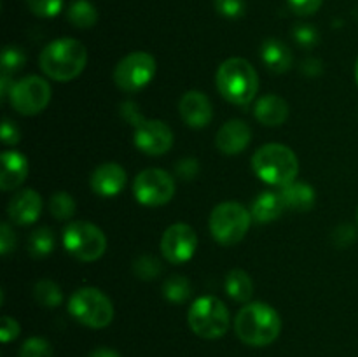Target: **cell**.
I'll return each mask as SVG.
<instances>
[{
    "mask_svg": "<svg viewBox=\"0 0 358 357\" xmlns=\"http://www.w3.org/2000/svg\"><path fill=\"white\" fill-rule=\"evenodd\" d=\"M336 244H339L341 247H346L348 244H352L353 240H355V230H353L352 226H348V224H345V226H339L338 230H336Z\"/></svg>",
    "mask_w": 358,
    "mask_h": 357,
    "instance_id": "ab89813d",
    "label": "cell"
},
{
    "mask_svg": "<svg viewBox=\"0 0 358 357\" xmlns=\"http://www.w3.org/2000/svg\"><path fill=\"white\" fill-rule=\"evenodd\" d=\"M69 312L77 322L93 329L107 328L114 318V304L96 287H80L70 296Z\"/></svg>",
    "mask_w": 358,
    "mask_h": 357,
    "instance_id": "52a82bcc",
    "label": "cell"
},
{
    "mask_svg": "<svg viewBox=\"0 0 358 357\" xmlns=\"http://www.w3.org/2000/svg\"><path fill=\"white\" fill-rule=\"evenodd\" d=\"M199 172V163L198 160H192V158H185V160L178 161L177 163V175L184 181H191L198 175Z\"/></svg>",
    "mask_w": 358,
    "mask_h": 357,
    "instance_id": "74e56055",
    "label": "cell"
},
{
    "mask_svg": "<svg viewBox=\"0 0 358 357\" xmlns=\"http://www.w3.org/2000/svg\"><path fill=\"white\" fill-rule=\"evenodd\" d=\"M280 196H282L285 210H294V212H308L313 209L315 202H317L315 189L306 182L297 181L283 186Z\"/></svg>",
    "mask_w": 358,
    "mask_h": 357,
    "instance_id": "ffe728a7",
    "label": "cell"
},
{
    "mask_svg": "<svg viewBox=\"0 0 358 357\" xmlns=\"http://www.w3.org/2000/svg\"><path fill=\"white\" fill-rule=\"evenodd\" d=\"M133 195L143 206H161L173 198L175 181L161 168H147L136 175Z\"/></svg>",
    "mask_w": 358,
    "mask_h": 357,
    "instance_id": "30bf717a",
    "label": "cell"
},
{
    "mask_svg": "<svg viewBox=\"0 0 358 357\" xmlns=\"http://www.w3.org/2000/svg\"><path fill=\"white\" fill-rule=\"evenodd\" d=\"M49 210H51V216L58 220H66L76 214V200L66 191H58L51 196Z\"/></svg>",
    "mask_w": 358,
    "mask_h": 357,
    "instance_id": "83f0119b",
    "label": "cell"
},
{
    "mask_svg": "<svg viewBox=\"0 0 358 357\" xmlns=\"http://www.w3.org/2000/svg\"><path fill=\"white\" fill-rule=\"evenodd\" d=\"M236 336L250 346L271 345L282 332V318L268 303H247L234 318Z\"/></svg>",
    "mask_w": 358,
    "mask_h": 357,
    "instance_id": "6da1fadb",
    "label": "cell"
},
{
    "mask_svg": "<svg viewBox=\"0 0 358 357\" xmlns=\"http://www.w3.org/2000/svg\"><path fill=\"white\" fill-rule=\"evenodd\" d=\"M55 248V233L51 227L41 226L28 237V252L34 258H45Z\"/></svg>",
    "mask_w": 358,
    "mask_h": 357,
    "instance_id": "d4e9b609",
    "label": "cell"
},
{
    "mask_svg": "<svg viewBox=\"0 0 358 357\" xmlns=\"http://www.w3.org/2000/svg\"><path fill=\"white\" fill-rule=\"evenodd\" d=\"M324 0H289V7L297 16H311L322 7Z\"/></svg>",
    "mask_w": 358,
    "mask_h": 357,
    "instance_id": "e575fe53",
    "label": "cell"
},
{
    "mask_svg": "<svg viewBox=\"0 0 358 357\" xmlns=\"http://www.w3.org/2000/svg\"><path fill=\"white\" fill-rule=\"evenodd\" d=\"M20 357H52V346L45 338L31 336L21 345Z\"/></svg>",
    "mask_w": 358,
    "mask_h": 357,
    "instance_id": "f546056e",
    "label": "cell"
},
{
    "mask_svg": "<svg viewBox=\"0 0 358 357\" xmlns=\"http://www.w3.org/2000/svg\"><path fill=\"white\" fill-rule=\"evenodd\" d=\"M322 70H324L322 69V63L315 58L306 59V62L303 63V72L308 74V76H318Z\"/></svg>",
    "mask_w": 358,
    "mask_h": 357,
    "instance_id": "b9f144b4",
    "label": "cell"
},
{
    "mask_svg": "<svg viewBox=\"0 0 358 357\" xmlns=\"http://www.w3.org/2000/svg\"><path fill=\"white\" fill-rule=\"evenodd\" d=\"M164 300L171 303H184L191 296V282L182 275H171L163 284Z\"/></svg>",
    "mask_w": 358,
    "mask_h": 357,
    "instance_id": "4316f807",
    "label": "cell"
},
{
    "mask_svg": "<svg viewBox=\"0 0 358 357\" xmlns=\"http://www.w3.org/2000/svg\"><path fill=\"white\" fill-rule=\"evenodd\" d=\"M90 357H121L115 350L107 349V346H100V349H94L93 352L90 354Z\"/></svg>",
    "mask_w": 358,
    "mask_h": 357,
    "instance_id": "7bdbcfd3",
    "label": "cell"
},
{
    "mask_svg": "<svg viewBox=\"0 0 358 357\" xmlns=\"http://www.w3.org/2000/svg\"><path fill=\"white\" fill-rule=\"evenodd\" d=\"M14 247H16V234L10 230L9 224L3 223L0 226V252L3 255H7L9 252L14 251Z\"/></svg>",
    "mask_w": 358,
    "mask_h": 357,
    "instance_id": "8d00e7d4",
    "label": "cell"
},
{
    "mask_svg": "<svg viewBox=\"0 0 358 357\" xmlns=\"http://www.w3.org/2000/svg\"><path fill=\"white\" fill-rule=\"evenodd\" d=\"M252 212L238 202L219 203L210 214V233L220 245H236L247 234L252 224Z\"/></svg>",
    "mask_w": 358,
    "mask_h": 357,
    "instance_id": "5b68a950",
    "label": "cell"
},
{
    "mask_svg": "<svg viewBox=\"0 0 358 357\" xmlns=\"http://www.w3.org/2000/svg\"><path fill=\"white\" fill-rule=\"evenodd\" d=\"M262 63L275 74H285L292 66V51L285 42L271 37L261 46Z\"/></svg>",
    "mask_w": 358,
    "mask_h": 357,
    "instance_id": "44dd1931",
    "label": "cell"
},
{
    "mask_svg": "<svg viewBox=\"0 0 358 357\" xmlns=\"http://www.w3.org/2000/svg\"><path fill=\"white\" fill-rule=\"evenodd\" d=\"M20 336V324L16 322V318L13 317H2V324H0V338L3 343H9L13 340H16Z\"/></svg>",
    "mask_w": 358,
    "mask_h": 357,
    "instance_id": "d590c367",
    "label": "cell"
},
{
    "mask_svg": "<svg viewBox=\"0 0 358 357\" xmlns=\"http://www.w3.org/2000/svg\"><path fill=\"white\" fill-rule=\"evenodd\" d=\"M163 272V266H161L159 259L154 258V255H140L133 262V273L138 276L140 280H154L161 275Z\"/></svg>",
    "mask_w": 358,
    "mask_h": 357,
    "instance_id": "f1b7e54d",
    "label": "cell"
},
{
    "mask_svg": "<svg viewBox=\"0 0 358 357\" xmlns=\"http://www.w3.org/2000/svg\"><path fill=\"white\" fill-rule=\"evenodd\" d=\"M28 9L38 18H55L62 10L63 0H24Z\"/></svg>",
    "mask_w": 358,
    "mask_h": 357,
    "instance_id": "1f68e13d",
    "label": "cell"
},
{
    "mask_svg": "<svg viewBox=\"0 0 358 357\" xmlns=\"http://www.w3.org/2000/svg\"><path fill=\"white\" fill-rule=\"evenodd\" d=\"M63 245L66 252L83 262H93L103 255L107 238L103 231L87 220H73L63 231Z\"/></svg>",
    "mask_w": 358,
    "mask_h": 357,
    "instance_id": "ba28073f",
    "label": "cell"
},
{
    "mask_svg": "<svg viewBox=\"0 0 358 357\" xmlns=\"http://www.w3.org/2000/svg\"><path fill=\"white\" fill-rule=\"evenodd\" d=\"M226 290L234 301L248 303L254 293V282L245 270H231L226 276Z\"/></svg>",
    "mask_w": 358,
    "mask_h": 357,
    "instance_id": "603a6c76",
    "label": "cell"
},
{
    "mask_svg": "<svg viewBox=\"0 0 358 357\" xmlns=\"http://www.w3.org/2000/svg\"><path fill=\"white\" fill-rule=\"evenodd\" d=\"M255 119L266 126H280L289 118V104L278 94H264L254 107Z\"/></svg>",
    "mask_w": 358,
    "mask_h": 357,
    "instance_id": "d6986e66",
    "label": "cell"
},
{
    "mask_svg": "<svg viewBox=\"0 0 358 357\" xmlns=\"http://www.w3.org/2000/svg\"><path fill=\"white\" fill-rule=\"evenodd\" d=\"M283 210H285V205H283V200L280 196V192L262 191L254 200V203H252L250 212L255 223L266 224L278 219L283 214Z\"/></svg>",
    "mask_w": 358,
    "mask_h": 357,
    "instance_id": "7402d4cb",
    "label": "cell"
},
{
    "mask_svg": "<svg viewBox=\"0 0 358 357\" xmlns=\"http://www.w3.org/2000/svg\"><path fill=\"white\" fill-rule=\"evenodd\" d=\"M252 168L266 184L283 188L296 181L299 174V160L296 153L283 144H266L252 156Z\"/></svg>",
    "mask_w": 358,
    "mask_h": 357,
    "instance_id": "3957f363",
    "label": "cell"
},
{
    "mask_svg": "<svg viewBox=\"0 0 358 357\" xmlns=\"http://www.w3.org/2000/svg\"><path fill=\"white\" fill-rule=\"evenodd\" d=\"M28 175V160L17 150H6L2 154V175H0V189L13 191L20 188Z\"/></svg>",
    "mask_w": 358,
    "mask_h": 357,
    "instance_id": "ac0fdd59",
    "label": "cell"
},
{
    "mask_svg": "<svg viewBox=\"0 0 358 357\" xmlns=\"http://www.w3.org/2000/svg\"><path fill=\"white\" fill-rule=\"evenodd\" d=\"M355 77H357V83H358V58H357V65H355Z\"/></svg>",
    "mask_w": 358,
    "mask_h": 357,
    "instance_id": "ee69618b",
    "label": "cell"
},
{
    "mask_svg": "<svg viewBox=\"0 0 358 357\" xmlns=\"http://www.w3.org/2000/svg\"><path fill=\"white\" fill-rule=\"evenodd\" d=\"M86 46L70 37H62L49 42L42 49L41 58H38L42 72L58 83H66V80L79 77L86 66Z\"/></svg>",
    "mask_w": 358,
    "mask_h": 357,
    "instance_id": "7a4b0ae2",
    "label": "cell"
},
{
    "mask_svg": "<svg viewBox=\"0 0 358 357\" xmlns=\"http://www.w3.org/2000/svg\"><path fill=\"white\" fill-rule=\"evenodd\" d=\"M42 212V196L35 189H23L10 198L7 214L14 224L28 226L38 219Z\"/></svg>",
    "mask_w": 358,
    "mask_h": 357,
    "instance_id": "e0dca14e",
    "label": "cell"
},
{
    "mask_svg": "<svg viewBox=\"0 0 358 357\" xmlns=\"http://www.w3.org/2000/svg\"><path fill=\"white\" fill-rule=\"evenodd\" d=\"M198 247V237L194 230L184 223L171 224L161 238V252L164 259L173 265H182L194 255Z\"/></svg>",
    "mask_w": 358,
    "mask_h": 357,
    "instance_id": "4fadbf2b",
    "label": "cell"
},
{
    "mask_svg": "<svg viewBox=\"0 0 358 357\" xmlns=\"http://www.w3.org/2000/svg\"><path fill=\"white\" fill-rule=\"evenodd\" d=\"M51 100V86L38 76H28L16 80L9 93V104L23 115H35L44 111Z\"/></svg>",
    "mask_w": 358,
    "mask_h": 357,
    "instance_id": "8fae6325",
    "label": "cell"
},
{
    "mask_svg": "<svg viewBox=\"0 0 358 357\" xmlns=\"http://www.w3.org/2000/svg\"><path fill=\"white\" fill-rule=\"evenodd\" d=\"M250 126L245 121H241V119H231L226 125L220 126L219 132H217L215 146L220 153L234 156V154L243 153L248 147V144H250Z\"/></svg>",
    "mask_w": 358,
    "mask_h": 357,
    "instance_id": "9a60e30c",
    "label": "cell"
},
{
    "mask_svg": "<svg viewBox=\"0 0 358 357\" xmlns=\"http://www.w3.org/2000/svg\"><path fill=\"white\" fill-rule=\"evenodd\" d=\"M122 114H124V118L135 126L143 119L142 115L138 114V111H136V105L133 104V102H126V104H122Z\"/></svg>",
    "mask_w": 358,
    "mask_h": 357,
    "instance_id": "60d3db41",
    "label": "cell"
},
{
    "mask_svg": "<svg viewBox=\"0 0 358 357\" xmlns=\"http://www.w3.org/2000/svg\"><path fill=\"white\" fill-rule=\"evenodd\" d=\"M126 178H128V175H126L124 168L119 163L108 161V163L94 168V172L91 174L90 184L96 195L110 198V196H117L124 189Z\"/></svg>",
    "mask_w": 358,
    "mask_h": 357,
    "instance_id": "5bb4252c",
    "label": "cell"
},
{
    "mask_svg": "<svg viewBox=\"0 0 358 357\" xmlns=\"http://www.w3.org/2000/svg\"><path fill=\"white\" fill-rule=\"evenodd\" d=\"M156 74V59L145 51L129 52L115 65L114 83L126 93L143 90Z\"/></svg>",
    "mask_w": 358,
    "mask_h": 357,
    "instance_id": "9c48e42d",
    "label": "cell"
},
{
    "mask_svg": "<svg viewBox=\"0 0 358 357\" xmlns=\"http://www.w3.org/2000/svg\"><path fill=\"white\" fill-rule=\"evenodd\" d=\"M178 111H180L185 125L191 126V128H205L212 121L213 115L210 98L203 91L198 90L187 91L182 97L180 104H178Z\"/></svg>",
    "mask_w": 358,
    "mask_h": 357,
    "instance_id": "2e32d148",
    "label": "cell"
},
{
    "mask_svg": "<svg viewBox=\"0 0 358 357\" xmlns=\"http://www.w3.org/2000/svg\"><path fill=\"white\" fill-rule=\"evenodd\" d=\"M0 136H2V142L6 144V146H14V144L20 142L21 133H20V130H17V126L14 125L10 119H3Z\"/></svg>",
    "mask_w": 358,
    "mask_h": 357,
    "instance_id": "f35d334b",
    "label": "cell"
},
{
    "mask_svg": "<svg viewBox=\"0 0 358 357\" xmlns=\"http://www.w3.org/2000/svg\"><path fill=\"white\" fill-rule=\"evenodd\" d=\"M24 62H27V56H24L23 49L16 48V46H7L2 52V72L10 76L23 69Z\"/></svg>",
    "mask_w": 358,
    "mask_h": 357,
    "instance_id": "4dcf8cb0",
    "label": "cell"
},
{
    "mask_svg": "<svg viewBox=\"0 0 358 357\" xmlns=\"http://www.w3.org/2000/svg\"><path fill=\"white\" fill-rule=\"evenodd\" d=\"M292 37L301 48H313L318 44V31L313 24L308 23H297L292 28Z\"/></svg>",
    "mask_w": 358,
    "mask_h": 357,
    "instance_id": "d6a6232c",
    "label": "cell"
},
{
    "mask_svg": "<svg viewBox=\"0 0 358 357\" xmlns=\"http://www.w3.org/2000/svg\"><path fill=\"white\" fill-rule=\"evenodd\" d=\"M34 298L41 307L45 308H56L62 304L63 301V293L59 289V286L52 280L44 279L38 280L34 287Z\"/></svg>",
    "mask_w": 358,
    "mask_h": 357,
    "instance_id": "484cf974",
    "label": "cell"
},
{
    "mask_svg": "<svg viewBox=\"0 0 358 357\" xmlns=\"http://www.w3.org/2000/svg\"><path fill=\"white\" fill-rule=\"evenodd\" d=\"M66 20L77 28H91L98 21V10L90 0H76L66 10Z\"/></svg>",
    "mask_w": 358,
    "mask_h": 357,
    "instance_id": "cb8c5ba5",
    "label": "cell"
},
{
    "mask_svg": "<svg viewBox=\"0 0 358 357\" xmlns=\"http://www.w3.org/2000/svg\"><path fill=\"white\" fill-rule=\"evenodd\" d=\"M229 310L215 296H201L191 304L187 314L189 328L196 336L217 340L229 329Z\"/></svg>",
    "mask_w": 358,
    "mask_h": 357,
    "instance_id": "8992f818",
    "label": "cell"
},
{
    "mask_svg": "<svg viewBox=\"0 0 358 357\" xmlns=\"http://www.w3.org/2000/svg\"><path fill=\"white\" fill-rule=\"evenodd\" d=\"M135 146L147 156H163L173 146V132L159 119H142L135 126Z\"/></svg>",
    "mask_w": 358,
    "mask_h": 357,
    "instance_id": "7c38bea8",
    "label": "cell"
},
{
    "mask_svg": "<svg viewBox=\"0 0 358 357\" xmlns=\"http://www.w3.org/2000/svg\"><path fill=\"white\" fill-rule=\"evenodd\" d=\"M217 13L227 20H238L245 14L247 4L245 0H213Z\"/></svg>",
    "mask_w": 358,
    "mask_h": 357,
    "instance_id": "836d02e7",
    "label": "cell"
},
{
    "mask_svg": "<svg viewBox=\"0 0 358 357\" xmlns=\"http://www.w3.org/2000/svg\"><path fill=\"white\" fill-rule=\"evenodd\" d=\"M217 90L234 105H248L259 90V76L243 58H229L217 70Z\"/></svg>",
    "mask_w": 358,
    "mask_h": 357,
    "instance_id": "277c9868",
    "label": "cell"
},
{
    "mask_svg": "<svg viewBox=\"0 0 358 357\" xmlns=\"http://www.w3.org/2000/svg\"><path fill=\"white\" fill-rule=\"evenodd\" d=\"M357 220H358V212H357Z\"/></svg>",
    "mask_w": 358,
    "mask_h": 357,
    "instance_id": "f6af8a7d",
    "label": "cell"
}]
</instances>
